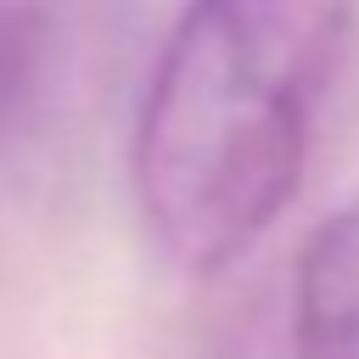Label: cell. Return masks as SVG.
I'll return each instance as SVG.
<instances>
[{
  "instance_id": "obj_1",
  "label": "cell",
  "mask_w": 359,
  "mask_h": 359,
  "mask_svg": "<svg viewBox=\"0 0 359 359\" xmlns=\"http://www.w3.org/2000/svg\"><path fill=\"white\" fill-rule=\"evenodd\" d=\"M359 0H185L140 112L135 196L185 275H224L303 185Z\"/></svg>"
},
{
  "instance_id": "obj_3",
  "label": "cell",
  "mask_w": 359,
  "mask_h": 359,
  "mask_svg": "<svg viewBox=\"0 0 359 359\" xmlns=\"http://www.w3.org/2000/svg\"><path fill=\"white\" fill-rule=\"evenodd\" d=\"M297 359H359V196L331 208L292 269Z\"/></svg>"
},
{
  "instance_id": "obj_2",
  "label": "cell",
  "mask_w": 359,
  "mask_h": 359,
  "mask_svg": "<svg viewBox=\"0 0 359 359\" xmlns=\"http://www.w3.org/2000/svg\"><path fill=\"white\" fill-rule=\"evenodd\" d=\"M90 56L84 0H0V168L34 157L79 95Z\"/></svg>"
}]
</instances>
